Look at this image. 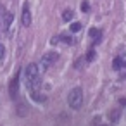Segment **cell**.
I'll list each match as a JSON object with an SVG mask.
<instances>
[{
  "instance_id": "ba28073f",
  "label": "cell",
  "mask_w": 126,
  "mask_h": 126,
  "mask_svg": "<svg viewBox=\"0 0 126 126\" xmlns=\"http://www.w3.org/2000/svg\"><path fill=\"white\" fill-rule=\"evenodd\" d=\"M12 17H14V16H12L11 12H5V16H4V19H2V21H4V23H2L4 30H9V26H11V23H12Z\"/></svg>"
},
{
  "instance_id": "30bf717a",
  "label": "cell",
  "mask_w": 126,
  "mask_h": 126,
  "mask_svg": "<svg viewBox=\"0 0 126 126\" xmlns=\"http://www.w3.org/2000/svg\"><path fill=\"white\" fill-rule=\"evenodd\" d=\"M62 19H64L66 23H69V21L73 19V11H69V9H66V11L62 12Z\"/></svg>"
},
{
  "instance_id": "6da1fadb",
  "label": "cell",
  "mask_w": 126,
  "mask_h": 126,
  "mask_svg": "<svg viewBox=\"0 0 126 126\" xmlns=\"http://www.w3.org/2000/svg\"><path fill=\"white\" fill-rule=\"evenodd\" d=\"M26 83H28V90L30 92H40V85H42V73L38 64L31 62L26 66Z\"/></svg>"
},
{
  "instance_id": "7a4b0ae2",
  "label": "cell",
  "mask_w": 126,
  "mask_h": 126,
  "mask_svg": "<svg viewBox=\"0 0 126 126\" xmlns=\"http://www.w3.org/2000/svg\"><path fill=\"white\" fill-rule=\"evenodd\" d=\"M67 104H69V107L74 109V110L81 109V105H83V90H81L79 86H76V88H73V90L69 92V95H67Z\"/></svg>"
},
{
  "instance_id": "3957f363",
  "label": "cell",
  "mask_w": 126,
  "mask_h": 126,
  "mask_svg": "<svg viewBox=\"0 0 126 126\" xmlns=\"http://www.w3.org/2000/svg\"><path fill=\"white\" fill-rule=\"evenodd\" d=\"M57 59H59V54L57 52H47L43 57H42V69H40V73L42 71H45L48 66H52L54 62H57ZM40 67V66H38Z\"/></svg>"
},
{
  "instance_id": "5bb4252c",
  "label": "cell",
  "mask_w": 126,
  "mask_h": 126,
  "mask_svg": "<svg viewBox=\"0 0 126 126\" xmlns=\"http://www.w3.org/2000/svg\"><path fill=\"white\" fill-rule=\"evenodd\" d=\"M117 119H119V110H112V112H110V121L116 123Z\"/></svg>"
},
{
  "instance_id": "8992f818",
  "label": "cell",
  "mask_w": 126,
  "mask_h": 126,
  "mask_svg": "<svg viewBox=\"0 0 126 126\" xmlns=\"http://www.w3.org/2000/svg\"><path fill=\"white\" fill-rule=\"evenodd\" d=\"M112 67L116 71H121V69H126V57L124 55H119L112 61Z\"/></svg>"
},
{
  "instance_id": "ac0fdd59",
  "label": "cell",
  "mask_w": 126,
  "mask_h": 126,
  "mask_svg": "<svg viewBox=\"0 0 126 126\" xmlns=\"http://www.w3.org/2000/svg\"><path fill=\"white\" fill-rule=\"evenodd\" d=\"M4 16H5V7H4V5H0V23H2Z\"/></svg>"
},
{
  "instance_id": "8fae6325",
  "label": "cell",
  "mask_w": 126,
  "mask_h": 126,
  "mask_svg": "<svg viewBox=\"0 0 126 126\" xmlns=\"http://www.w3.org/2000/svg\"><path fill=\"white\" fill-rule=\"evenodd\" d=\"M17 114H19V116H28V107L23 105V104H19V105H17Z\"/></svg>"
},
{
  "instance_id": "e0dca14e",
  "label": "cell",
  "mask_w": 126,
  "mask_h": 126,
  "mask_svg": "<svg viewBox=\"0 0 126 126\" xmlns=\"http://www.w3.org/2000/svg\"><path fill=\"white\" fill-rule=\"evenodd\" d=\"M4 55H5V47H4L2 43H0V61L4 59Z\"/></svg>"
},
{
  "instance_id": "4fadbf2b",
  "label": "cell",
  "mask_w": 126,
  "mask_h": 126,
  "mask_svg": "<svg viewBox=\"0 0 126 126\" xmlns=\"http://www.w3.org/2000/svg\"><path fill=\"white\" fill-rule=\"evenodd\" d=\"M59 40H61V42H64V43H69V45L73 43V38H71V36H67V35H62V36H59Z\"/></svg>"
},
{
  "instance_id": "7c38bea8",
  "label": "cell",
  "mask_w": 126,
  "mask_h": 126,
  "mask_svg": "<svg viewBox=\"0 0 126 126\" xmlns=\"http://www.w3.org/2000/svg\"><path fill=\"white\" fill-rule=\"evenodd\" d=\"M69 30H71L73 33H76V31H79V30H81V23H73Z\"/></svg>"
},
{
  "instance_id": "2e32d148",
  "label": "cell",
  "mask_w": 126,
  "mask_h": 126,
  "mask_svg": "<svg viewBox=\"0 0 126 126\" xmlns=\"http://www.w3.org/2000/svg\"><path fill=\"white\" fill-rule=\"evenodd\" d=\"M81 11H83V12H88V11H90L88 2H81Z\"/></svg>"
},
{
  "instance_id": "277c9868",
  "label": "cell",
  "mask_w": 126,
  "mask_h": 126,
  "mask_svg": "<svg viewBox=\"0 0 126 126\" xmlns=\"http://www.w3.org/2000/svg\"><path fill=\"white\" fill-rule=\"evenodd\" d=\"M17 92H19V74H16L11 81V86H9V93H11V98L16 100L17 98Z\"/></svg>"
},
{
  "instance_id": "9c48e42d",
  "label": "cell",
  "mask_w": 126,
  "mask_h": 126,
  "mask_svg": "<svg viewBox=\"0 0 126 126\" xmlns=\"http://www.w3.org/2000/svg\"><path fill=\"white\" fill-rule=\"evenodd\" d=\"M30 95H31V98H33V100H36V102H40V104L47 100V97H45V95H42L40 92H30Z\"/></svg>"
},
{
  "instance_id": "9a60e30c",
  "label": "cell",
  "mask_w": 126,
  "mask_h": 126,
  "mask_svg": "<svg viewBox=\"0 0 126 126\" xmlns=\"http://www.w3.org/2000/svg\"><path fill=\"white\" fill-rule=\"evenodd\" d=\"M93 59H95V50H88V54H86V61L92 62Z\"/></svg>"
},
{
  "instance_id": "5b68a950",
  "label": "cell",
  "mask_w": 126,
  "mask_h": 126,
  "mask_svg": "<svg viewBox=\"0 0 126 126\" xmlns=\"http://www.w3.org/2000/svg\"><path fill=\"white\" fill-rule=\"evenodd\" d=\"M21 23H23V26H26V28L31 24V12H30V5H28V4H24V7H23Z\"/></svg>"
},
{
  "instance_id": "52a82bcc",
  "label": "cell",
  "mask_w": 126,
  "mask_h": 126,
  "mask_svg": "<svg viewBox=\"0 0 126 126\" xmlns=\"http://www.w3.org/2000/svg\"><path fill=\"white\" fill-rule=\"evenodd\" d=\"M88 35H90V38L93 40V43H98V42H100V36H102L100 30H97V28H92Z\"/></svg>"
},
{
  "instance_id": "d6986e66",
  "label": "cell",
  "mask_w": 126,
  "mask_h": 126,
  "mask_svg": "<svg viewBox=\"0 0 126 126\" xmlns=\"http://www.w3.org/2000/svg\"><path fill=\"white\" fill-rule=\"evenodd\" d=\"M119 102H121V105H126V98H121Z\"/></svg>"
}]
</instances>
